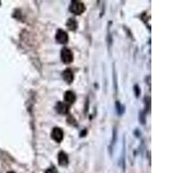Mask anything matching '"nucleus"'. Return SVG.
<instances>
[{"label":"nucleus","instance_id":"nucleus-7","mask_svg":"<svg viewBox=\"0 0 173 173\" xmlns=\"http://www.w3.org/2000/svg\"><path fill=\"white\" fill-rule=\"evenodd\" d=\"M75 99H76V96H75V95L74 92H72V91H67V92L65 93L64 100L66 102L72 104V103L75 102Z\"/></svg>","mask_w":173,"mask_h":173},{"label":"nucleus","instance_id":"nucleus-4","mask_svg":"<svg viewBox=\"0 0 173 173\" xmlns=\"http://www.w3.org/2000/svg\"><path fill=\"white\" fill-rule=\"evenodd\" d=\"M56 39L59 43H62V44H65L68 43L69 41V36L66 31L64 30H59L56 35Z\"/></svg>","mask_w":173,"mask_h":173},{"label":"nucleus","instance_id":"nucleus-3","mask_svg":"<svg viewBox=\"0 0 173 173\" xmlns=\"http://www.w3.org/2000/svg\"><path fill=\"white\" fill-rule=\"evenodd\" d=\"M51 138L57 143L62 142L63 139V131L60 127H55L52 130Z\"/></svg>","mask_w":173,"mask_h":173},{"label":"nucleus","instance_id":"nucleus-11","mask_svg":"<svg viewBox=\"0 0 173 173\" xmlns=\"http://www.w3.org/2000/svg\"><path fill=\"white\" fill-rule=\"evenodd\" d=\"M8 173H15V172H14V171H9Z\"/></svg>","mask_w":173,"mask_h":173},{"label":"nucleus","instance_id":"nucleus-5","mask_svg":"<svg viewBox=\"0 0 173 173\" xmlns=\"http://www.w3.org/2000/svg\"><path fill=\"white\" fill-rule=\"evenodd\" d=\"M62 78L64 79V81L67 83H72V82L74 80V73L71 69H67L66 70L62 72Z\"/></svg>","mask_w":173,"mask_h":173},{"label":"nucleus","instance_id":"nucleus-1","mask_svg":"<svg viewBox=\"0 0 173 173\" xmlns=\"http://www.w3.org/2000/svg\"><path fill=\"white\" fill-rule=\"evenodd\" d=\"M85 10H86V7L83 3L81 1H72L69 6V11L75 15H81L82 13L85 11Z\"/></svg>","mask_w":173,"mask_h":173},{"label":"nucleus","instance_id":"nucleus-2","mask_svg":"<svg viewBox=\"0 0 173 173\" xmlns=\"http://www.w3.org/2000/svg\"><path fill=\"white\" fill-rule=\"evenodd\" d=\"M61 58H62V62L65 64H69L73 62L74 60V55H73V52L71 51L68 48H64L62 50L61 52Z\"/></svg>","mask_w":173,"mask_h":173},{"label":"nucleus","instance_id":"nucleus-6","mask_svg":"<svg viewBox=\"0 0 173 173\" xmlns=\"http://www.w3.org/2000/svg\"><path fill=\"white\" fill-rule=\"evenodd\" d=\"M58 162L61 166H66L69 164V158L68 155L64 152H61L58 154Z\"/></svg>","mask_w":173,"mask_h":173},{"label":"nucleus","instance_id":"nucleus-9","mask_svg":"<svg viewBox=\"0 0 173 173\" xmlns=\"http://www.w3.org/2000/svg\"><path fill=\"white\" fill-rule=\"evenodd\" d=\"M67 27L72 31H75L78 27V23L75 18H69L67 22Z\"/></svg>","mask_w":173,"mask_h":173},{"label":"nucleus","instance_id":"nucleus-8","mask_svg":"<svg viewBox=\"0 0 173 173\" xmlns=\"http://www.w3.org/2000/svg\"><path fill=\"white\" fill-rule=\"evenodd\" d=\"M56 110H57L58 113L61 114H66L69 113V106L66 105L65 103L59 102L57 104V106H56Z\"/></svg>","mask_w":173,"mask_h":173},{"label":"nucleus","instance_id":"nucleus-10","mask_svg":"<svg viewBox=\"0 0 173 173\" xmlns=\"http://www.w3.org/2000/svg\"><path fill=\"white\" fill-rule=\"evenodd\" d=\"M45 173H58L57 171H56V169L55 168V167H51V168H50V169H48Z\"/></svg>","mask_w":173,"mask_h":173}]
</instances>
